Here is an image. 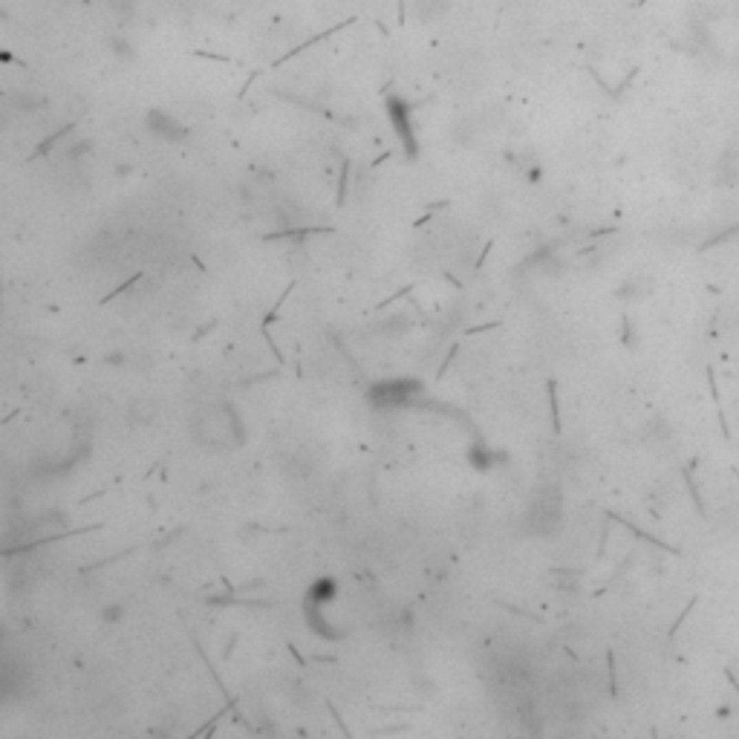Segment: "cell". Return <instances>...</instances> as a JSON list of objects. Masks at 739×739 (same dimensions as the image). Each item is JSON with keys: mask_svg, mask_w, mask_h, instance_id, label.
<instances>
[{"mask_svg": "<svg viewBox=\"0 0 739 739\" xmlns=\"http://www.w3.org/2000/svg\"><path fill=\"white\" fill-rule=\"evenodd\" d=\"M407 104L393 98L390 101V125L396 127V133L402 136V142L407 147V156H416V142H413V130H410V118H407Z\"/></svg>", "mask_w": 739, "mask_h": 739, "instance_id": "7a4b0ae2", "label": "cell"}, {"mask_svg": "<svg viewBox=\"0 0 739 739\" xmlns=\"http://www.w3.org/2000/svg\"><path fill=\"white\" fill-rule=\"evenodd\" d=\"M122 615H125V610L118 607V604H110L107 610L101 612V618H104V621H107V624H116V621H122Z\"/></svg>", "mask_w": 739, "mask_h": 739, "instance_id": "8992f818", "label": "cell"}, {"mask_svg": "<svg viewBox=\"0 0 739 739\" xmlns=\"http://www.w3.org/2000/svg\"><path fill=\"white\" fill-rule=\"evenodd\" d=\"M107 47H110V52L118 58V61H133L136 58V50H133V43L122 35V32H116V35H110V41H107Z\"/></svg>", "mask_w": 739, "mask_h": 739, "instance_id": "5b68a950", "label": "cell"}, {"mask_svg": "<svg viewBox=\"0 0 739 739\" xmlns=\"http://www.w3.org/2000/svg\"><path fill=\"white\" fill-rule=\"evenodd\" d=\"M410 9H413V18L425 26H433V23H442L450 12V0H410Z\"/></svg>", "mask_w": 739, "mask_h": 739, "instance_id": "6da1fadb", "label": "cell"}, {"mask_svg": "<svg viewBox=\"0 0 739 739\" xmlns=\"http://www.w3.org/2000/svg\"><path fill=\"white\" fill-rule=\"evenodd\" d=\"M147 127L154 130L156 136H162V139H168V142H179L185 136V127L179 125L171 113H162V110H150L147 113Z\"/></svg>", "mask_w": 739, "mask_h": 739, "instance_id": "3957f363", "label": "cell"}, {"mask_svg": "<svg viewBox=\"0 0 739 739\" xmlns=\"http://www.w3.org/2000/svg\"><path fill=\"white\" fill-rule=\"evenodd\" d=\"M156 413H159V404L154 399H136L127 410V419H130V425H150Z\"/></svg>", "mask_w": 739, "mask_h": 739, "instance_id": "277c9868", "label": "cell"}]
</instances>
